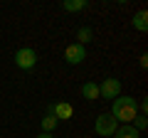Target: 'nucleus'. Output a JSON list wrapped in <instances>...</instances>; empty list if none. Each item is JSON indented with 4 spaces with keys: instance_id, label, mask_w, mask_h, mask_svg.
Segmentation results:
<instances>
[{
    "instance_id": "obj_1",
    "label": "nucleus",
    "mask_w": 148,
    "mask_h": 138,
    "mask_svg": "<svg viewBox=\"0 0 148 138\" xmlns=\"http://www.w3.org/2000/svg\"><path fill=\"white\" fill-rule=\"evenodd\" d=\"M109 113L119 123H131L138 116V101L133 96H116V99L111 101V111Z\"/></svg>"
},
{
    "instance_id": "obj_2",
    "label": "nucleus",
    "mask_w": 148,
    "mask_h": 138,
    "mask_svg": "<svg viewBox=\"0 0 148 138\" xmlns=\"http://www.w3.org/2000/svg\"><path fill=\"white\" fill-rule=\"evenodd\" d=\"M116 128H119V121L111 116V113H99L96 121H94V131H96V136H101V138H111L116 133Z\"/></svg>"
},
{
    "instance_id": "obj_3",
    "label": "nucleus",
    "mask_w": 148,
    "mask_h": 138,
    "mask_svg": "<svg viewBox=\"0 0 148 138\" xmlns=\"http://www.w3.org/2000/svg\"><path fill=\"white\" fill-rule=\"evenodd\" d=\"M116 96H121V81H119L116 77H109V79H104L99 84V99L114 101Z\"/></svg>"
},
{
    "instance_id": "obj_4",
    "label": "nucleus",
    "mask_w": 148,
    "mask_h": 138,
    "mask_svg": "<svg viewBox=\"0 0 148 138\" xmlns=\"http://www.w3.org/2000/svg\"><path fill=\"white\" fill-rule=\"evenodd\" d=\"M15 64L20 69H25V72H27V69H32L37 64V52L32 47H20L15 52Z\"/></svg>"
},
{
    "instance_id": "obj_5",
    "label": "nucleus",
    "mask_w": 148,
    "mask_h": 138,
    "mask_svg": "<svg viewBox=\"0 0 148 138\" xmlns=\"http://www.w3.org/2000/svg\"><path fill=\"white\" fill-rule=\"evenodd\" d=\"M84 59H86V49L82 47L79 42L67 44V49H64V62L67 64H82Z\"/></svg>"
},
{
    "instance_id": "obj_6",
    "label": "nucleus",
    "mask_w": 148,
    "mask_h": 138,
    "mask_svg": "<svg viewBox=\"0 0 148 138\" xmlns=\"http://www.w3.org/2000/svg\"><path fill=\"white\" fill-rule=\"evenodd\" d=\"M114 138H141V133H138L131 123H119V128H116V133H114Z\"/></svg>"
},
{
    "instance_id": "obj_7",
    "label": "nucleus",
    "mask_w": 148,
    "mask_h": 138,
    "mask_svg": "<svg viewBox=\"0 0 148 138\" xmlns=\"http://www.w3.org/2000/svg\"><path fill=\"white\" fill-rule=\"evenodd\" d=\"M54 116H57V121H64V118H72V116H74V109L69 106L67 101H59V104H54Z\"/></svg>"
},
{
    "instance_id": "obj_8",
    "label": "nucleus",
    "mask_w": 148,
    "mask_h": 138,
    "mask_svg": "<svg viewBox=\"0 0 148 138\" xmlns=\"http://www.w3.org/2000/svg\"><path fill=\"white\" fill-rule=\"evenodd\" d=\"M82 96H84L86 101H96V99H99V84L86 81V84L82 86Z\"/></svg>"
},
{
    "instance_id": "obj_9",
    "label": "nucleus",
    "mask_w": 148,
    "mask_h": 138,
    "mask_svg": "<svg viewBox=\"0 0 148 138\" xmlns=\"http://www.w3.org/2000/svg\"><path fill=\"white\" fill-rule=\"evenodd\" d=\"M62 8H64L67 12H82V10L89 8V3H86V0H64Z\"/></svg>"
},
{
    "instance_id": "obj_10",
    "label": "nucleus",
    "mask_w": 148,
    "mask_h": 138,
    "mask_svg": "<svg viewBox=\"0 0 148 138\" xmlns=\"http://www.w3.org/2000/svg\"><path fill=\"white\" fill-rule=\"evenodd\" d=\"M133 27H136L138 32H146L148 30V12L146 10H138L136 15H133Z\"/></svg>"
},
{
    "instance_id": "obj_11",
    "label": "nucleus",
    "mask_w": 148,
    "mask_h": 138,
    "mask_svg": "<svg viewBox=\"0 0 148 138\" xmlns=\"http://www.w3.org/2000/svg\"><path fill=\"white\" fill-rule=\"evenodd\" d=\"M77 40H79L82 47H84L86 42H91V40H94V27H79V30H77Z\"/></svg>"
},
{
    "instance_id": "obj_12",
    "label": "nucleus",
    "mask_w": 148,
    "mask_h": 138,
    "mask_svg": "<svg viewBox=\"0 0 148 138\" xmlns=\"http://www.w3.org/2000/svg\"><path fill=\"white\" fill-rule=\"evenodd\" d=\"M59 126V121H57V116H45L42 118V133H54V128Z\"/></svg>"
},
{
    "instance_id": "obj_13",
    "label": "nucleus",
    "mask_w": 148,
    "mask_h": 138,
    "mask_svg": "<svg viewBox=\"0 0 148 138\" xmlns=\"http://www.w3.org/2000/svg\"><path fill=\"white\" fill-rule=\"evenodd\" d=\"M131 126L136 128L138 133H143V131H146V128H148V118H146V116H141V113H138V116H136V118H133V121H131Z\"/></svg>"
},
{
    "instance_id": "obj_14",
    "label": "nucleus",
    "mask_w": 148,
    "mask_h": 138,
    "mask_svg": "<svg viewBox=\"0 0 148 138\" xmlns=\"http://www.w3.org/2000/svg\"><path fill=\"white\" fill-rule=\"evenodd\" d=\"M138 64H141V67L146 69V67H148V54H141V59H138Z\"/></svg>"
},
{
    "instance_id": "obj_15",
    "label": "nucleus",
    "mask_w": 148,
    "mask_h": 138,
    "mask_svg": "<svg viewBox=\"0 0 148 138\" xmlns=\"http://www.w3.org/2000/svg\"><path fill=\"white\" fill-rule=\"evenodd\" d=\"M35 138H54L52 133H40V136H35Z\"/></svg>"
}]
</instances>
